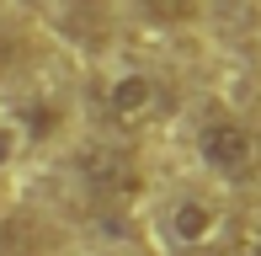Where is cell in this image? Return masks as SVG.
I'll use <instances>...</instances> for the list:
<instances>
[{"label": "cell", "instance_id": "4", "mask_svg": "<svg viewBox=\"0 0 261 256\" xmlns=\"http://www.w3.org/2000/svg\"><path fill=\"white\" fill-rule=\"evenodd\" d=\"M224 219L229 214H219V208L208 203V197H197V192H187V197H176L171 203V219H165V224H171V240L181 251H213V240H219V229H224Z\"/></svg>", "mask_w": 261, "mask_h": 256}, {"label": "cell", "instance_id": "2", "mask_svg": "<svg viewBox=\"0 0 261 256\" xmlns=\"http://www.w3.org/2000/svg\"><path fill=\"white\" fill-rule=\"evenodd\" d=\"M197 155H203L208 171H219L224 182H251L261 166V144L256 134L229 112H208L203 128H197Z\"/></svg>", "mask_w": 261, "mask_h": 256}, {"label": "cell", "instance_id": "6", "mask_svg": "<svg viewBox=\"0 0 261 256\" xmlns=\"http://www.w3.org/2000/svg\"><path fill=\"white\" fill-rule=\"evenodd\" d=\"M139 11H149V16H160V21H187L197 11V0H134Z\"/></svg>", "mask_w": 261, "mask_h": 256}, {"label": "cell", "instance_id": "1", "mask_svg": "<svg viewBox=\"0 0 261 256\" xmlns=\"http://www.w3.org/2000/svg\"><path fill=\"white\" fill-rule=\"evenodd\" d=\"M96 107H101V118L112 128L134 134V128H149L155 118L171 112V91H165L149 69H123V75H112L96 91Z\"/></svg>", "mask_w": 261, "mask_h": 256}, {"label": "cell", "instance_id": "3", "mask_svg": "<svg viewBox=\"0 0 261 256\" xmlns=\"http://www.w3.org/2000/svg\"><path fill=\"white\" fill-rule=\"evenodd\" d=\"M80 171H86L91 192L101 203H134L139 197V155L123 149V144H91Z\"/></svg>", "mask_w": 261, "mask_h": 256}, {"label": "cell", "instance_id": "5", "mask_svg": "<svg viewBox=\"0 0 261 256\" xmlns=\"http://www.w3.org/2000/svg\"><path fill=\"white\" fill-rule=\"evenodd\" d=\"M208 256H261V214H229Z\"/></svg>", "mask_w": 261, "mask_h": 256}]
</instances>
